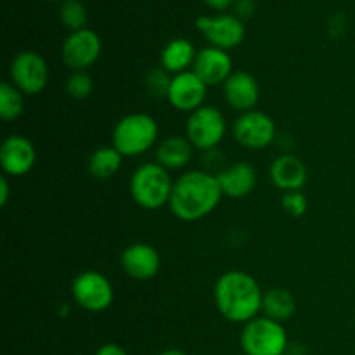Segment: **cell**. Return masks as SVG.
Listing matches in <instances>:
<instances>
[{
	"label": "cell",
	"instance_id": "603a6c76",
	"mask_svg": "<svg viewBox=\"0 0 355 355\" xmlns=\"http://www.w3.org/2000/svg\"><path fill=\"white\" fill-rule=\"evenodd\" d=\"M24 94L14 83L3 82L0 85V118L3 121H12L23 113Z\"/></svg>",
	"mask_w": 355,
	"mask_h": 355
},
{
	"label": "cell",
	"instance_id": "52a82bcc",
	"mask_svg": "<svg viewBox=\"0 0 355 355\" xmlns=\"http://www.w3.org/2000/svg\"><path fill=\"white\" fill-rule=\"evenodd\" d=\"M71 293L76 304L89 312L106 311L114 298L111 281L97 270H85L78 274L73 281Z\"/></svg>",
	"mask_w": 355,
	"mask_h": 355
},
{
	"label": "cell",
	"instance_id": "7c38bea8",
	"mask_svg": "<svg viewBox=\"0 0 355 355\" xmlns=\"http://www.w3.org/2000/svg\"><path fill=\"white\" fill-rule=\"evenodd\" d=\"M37 162V153L31 141L24 135H9L0 148V165L7 175H26Z\"/></svg>",
	"mask_w": 355,
	"mask_h": 355
},
{
	"label": "cell",
	"instance_id": "2e32d148",
	"mask_svg": "<svg viewBox=\"0 0 355 355\" xmlns=\"http://www.w3.org/2000/svg\"><path fill=\"white\" fill-rule=\"evenodd\" d=\"M224 96L229 106L236 111H252L260 97L259 82L253 75L246 71H236L225 80Z\"/></svg>",
	"mask_w": 355,
	"mask_h": 355
},
{
	"label": "cell",
	"instance_id": "8992f818",
	"mask_svg": "<svg viewBox=\"0 0 355 355\" xmlns=\"http://www.w3.org/2000/svg\"><path fill=\"white\" fill-rule=\"evenodd\" d=\"M186 132L193 148L214 151L225 135L224 114L215 106H201L200 110L191 113Z\"/></svg>",
	"mask_w": 355,
	"mask_h": 355
},
{
	"label": "cell",
	"instance_id": "83f0119b",
	"mask_svg": "<svg viewBox=\"0 0 355 355\" xmlns=\"http://www.w3.org/2000/svg\"><path fill=\"white\" fill-rule=\"evenodd\" d=\"M96 355H128L123 347L116 345V343H104L103 347L97 349Z\"/></svg>",
	"mask_w": 355,
	"mask_h": 355
},
{
	"label": "cell",
	"instance_id": "44dd1931",
	"mask_svg": "<svg viewBox=\"0 0 355 355\" xmlns=\"http://www.w3.org/2000/svg\"><path fill=\"white\" fill-rule=\"evenodd\" d=\"M262 311L266 318L283 322L295 314V297L284 288H270L263 293Z\"/></svg>",
	"mask_w": 355,
	"mask_h": 355
},
{
	"label": "cell",
	"instance_id": "ba28073f",
	"mask_svg": "<svg viewBox=\"0 0 355 355\" xmlns=\"http://www.w3.org/2000/svg\"><path fill=\"white\" fill-rule=\"evenodd\" d=\"M10 78L24 96H37L47 87V62L37 52H19L10 64Z\"/></svg>",
	"mask_w": 355,
	"mask_h": 355
},
{
	"label": "cell",
	"instance_id": "7402d4cb",
	"mask_svg": "<svg viewBox=\"0 0 355 355\" xmlns=\"http://www.w3.org/2000/svg\"><path fill=\"white\" fill-rule=\"evenodd\" d=\"M121 162H123V156L114 146H103L90 156L89 172L97 180L111 179L120 170Z\"/></svg>",
	"mask_w": 355,
	"mask_h": 355
},
{
	"label": "cell",
	"instance_id": "ffe728a7",
	"mask_svg": "<svg viewBox=\"0 0 355 355\" xmlns=\"http://www.w3.org/2000/svg\"><path fill=\"white\" fill-rule=\"evenodd\" d=\"M196 51L194 45L186 38H175L170 42L162 52V68L168 73H179L187 71L191 64L196 61Z\"/></svg>",
	"mask_w": 355,
	"mask_h": 355
},
{
	"label": "cell",
	"instance_id": "1f68e13d",
	"mask_svg": "<svg viewBox=\"0 0 355 355\" xmlns=\"http://www.w3.org/2000/svg\"><path fill=\"white\" fill-rule=\"evenodd\" d=\"M159 355H187V354L182 352V350L172 349V350H165V352H162Z\"/></svg>",
	"mask_w": 355,
	"mask_h": 355
},
{
	"label": "cell",
	"instance_id": "5bb4252c",
	"mask_svg": "<svg viewBox=\"0 0 355 355\" xmlns=\"http://www.w3.org/2000/svg\"><path fill=\"white\" fill-rule=\"evenodd\" d=\"M193 71L207 83L208 87L224 85L225 80L232 75L231 55L218 47H207L198 52Z\"/></svg>",
	"mask_w": 355,
	"mask_h": 355
},
{
	"label": "cell",
	"instance_id": "f1b7e54d",
	"mask_svg": "<svg viewBox=\"0 0 355 355\" xmlns=\"http://www.w3.org/2000/svg\"><path fill=\"white\" fill-rule=\"evenodd\" d=\"M7 200H9V182H7V177L0 179V205L6 207Z\"/></svg>",
	"mask_w": 355,
	"mask_h": 355
},
{
	"label": "cell",
	"instance_id": "277c9868",
	"mask_svg": "<svg viewBox=\"0 0 355 355\" xmlns=\"http://www.w3.org/2000/svg\"><path fill=\"white\" fill-rule=\"evenodd\" d=\"M159 128L153 116L132 113L121 118L113 130V146L125 158H134L148 153L158 139Z\"/></svg>",
	"mask_w": 355,
	"mask_h": 355
},
{
	"label": "cell",
	"instance_id": "ac0fdd59",
	"mask_svg": "<svg viewBox=\"0 0 355 355\" xmlns=\"http://www.w3.org/2000/svg\"><path fill=\"white\" fill-rule=\"evenodd\" d=\"M270 180L284 193L300 191L307 182V166L293 155H283L274 159L270 166Z\"/></svg>",
	"mask_w": 355,
	"mask_h": 355
},
{
	"label": "cell",
	"instance_id": "30bf717a",
	"mask_svg": "<svg viewBox=\"0 0 355 355\" xmlns=\"http://www.w3.org/2000/svg\"><path fill=\"white\" fill-rule=\"evenodd\" d=\"M101 40L92 30L73 31L62 45V59L73 71H85L99 59Z\"/></svg>",
	"mask_w": 355,
	"mask_h": 355
},
{
	"label": "cell",
	"instance_id": "e0dca14e",
	"mask_svg": "<svg viewBox=\"0 0 355 355\" xmlns=\"http://www.w3.org/2000/svg\"><path fill=\"white\" fill-rule=\"evenodd\" d=\"M222 194L232 200L246 198L257 186V172L252 163L238 162L217 173Z\"/></svg>",
	"mask_w": 355,
	"mask_h": 355
},
{
	"label": "cell",
	"instance_id": "3957f363",
	"mask_svg": "<svg viewBox=\"0 0 355 355\" xmlns=\"http://www.w3.org/2000/svg\"><path fill=\"white\" fill-rule=\"evenodd\" d=\"M173 182L168 170L158 162L141 165L130 179L132 198L144 210H159L170 203Z\"/></svg>",
	"mask_w": 355,
	"mask_h": 355
},
{
	"label": "cell",
	"instance_id": "4dcf8cb0",
	"mask_svg": "<svg viewBox=\"0 0 355 355\" xmlns=\"http://www.w3.org/2000/svg\"><path fill=\"white\" fill-rule=\"evenodd\" d=\"M207 3H210L211 7H215V9H225V7H229L232 3V0H205Z\"/></svg>",
	"mask_w": 355,
	"mask_h": 355
},
{
	"label": "cell",
	"instance_id": "4316f807",
	"mask_svg": "<svg viewBox=\"0 0 355 355\" xmlns=\"http://www.w3.org/2000/svg\"><path fill=\"white\" fill-rule=\"evenodd\" d=\"M283 208L291 217H302L307 211V198L300 191L286 193L283 196Z\"/></svg>",
	"mask_w": 355,
	"mask_h": 355
},
{
	"label": "cell",
	"instance_id": "4fadbf2b",
	"mask_svg": "<svg viewBox=\"0 0 355 355\" xmlns=\"http://www.w3.org/2000/svg\"><path fill=\"white\" fill-rule=\"evenodd\" d=\"M196 26L214 44V47L222 49V51L236 47L245 38V26L236 16H201L196 19Z\"/></svg>",
	"mask_w": 355,
	"mask_h": 355
},
{
	"label": "cell",
	"instance_id": "d4e9b609",
	"mask_svg": "<svg viewBox=\"0 0 355 355\" xmlns=\"http://www.w3.org/2000/svg\"><path fill=\"white\" fill-rule=\"evenodd\" d=\"M61 19L71 30L78 31L82 30L83 24L87 21L85 7L78 2V0H66L61 6Z\"/></svg>",
	"mask_w": 355,
	"mask_h": 355
},
{
	"label": "cell",
	"instance_id": "8fae6325",
	"mask_svg": "<svg viewBox=\"0 0 355 355\" xmlns=\"http://www.w3.org/2000/svg\"><path fill=\"white\" fill-rule=\"evenodd\" d=\"M208 85L196 75L194 71L179 73L172 78L168 87L166 99L170 101L175 110L193 113L205 106V97H207Z\"/></svg>",
	"mask_w": 355,
	"mask_h": 355
},
{
	"label": "cell",
	"instance_id": "9c48e42d",
	"mask_svg": "<svg viewBox=\"0 0 355 355\" xmlns=\"http://www.w3.org/2000/svg\"><path fill=\"white\" fill-rule=\"evenodd\" d=\"M234 137L243 148L263 149L276 139V123L262 111H246L234 121Z\"/></svg>",
	"mask_w": 355,
	"mask_h": 355
},
{
	"label": "cell",
	"instance_id": "d6986e66",
	"mask_svg": "<svg viewBox=\"0 0 355 355\" xmlns=\"http://www.w3.org/2000/svg\"><path fill=\"white\" fill-rule=\"evenodd\" d=\"M191 156H193V144L189 139L179 137V135L165 139L156 151V159L166 170L184 168L191 162Z\"/></svg>",
	"mask_w": 355,
	"mask_h": 355
},
{
	"label": "cell",
	"instance_id": "7a4b0ae2",
	"mask_svg": "<svg viewBox=\"0 0 355 355\" xmlns=\"http://www.w3.org/2000/svg\"><path fill=\"white\" fill-rule=\"evenodd\" d=\"M215 304L222 318L231 322H250L262 311L263 291L252 274L229 270L215 284Z\"/></svg>",
	"mask_w": 355,
	"mask_h": 355
},
{
	"label": "cell",
	"instance_id": "5b68a950",
	"mask_svg": "<svg viewBox=\"0 0 355 355\" xmlns=\"http://www.w3.org/2000/svg\"><path fill=\"white\" fill-rule=\"evenodd\" d=\"M286 347V331L274 319L255 318L243 328L241 349L246 355H284Z\"/></svg>",
	"mask_w": 355,
	"mask_h": 355
},
{
	"label": "cell",
	"instance_id": "cb8c5ba5",
	"mask_svg": "<svg viewBox=\"0 0 355 355\" xmlns=\"http://www.w3.org/2000/svg\"><path fill=\"white\" fill-rule=\"evenodd\" d=\"M94 82L85 71H73L66 80V92L73 97V99H87L92 94Z\"/></svg>",
	"mask_w": 355,
	"mask_h": 355
},
{
	"label": "cell",
	"instance_id": "484cf974",
	"mask_svg": "<svg viewBox=\"0 0 355 355\" xmlns=\"http://www.w3.org/2000/svg\"><path fill=\"white\" fill-rule=\"evenodd\" d=\"M166 73L168 71H165L163 68L149 73L148 78H146V87H148L149 94H153L155 97H166L170 82H172V78H168Z\"/></svg>",
	"mask_w": 355,
	"mask_h": 355
},
{
	"label": "cell",
	"instance_id": "f546056e",
	"mask_svg": "<svg viewBox=\"0 0 355 355\" xmlns=\"http://www.w3.org/2000/svg\"><path fill=\"white\" fill-rule=\"evenodd\" d=\"M253 10L252 0H239L238 2V12L243 14V16H250Z\"/></svg>",
	"mask_w": 355,
	"mask_h": 355
},
{
	"label": "cell",
	"instance_id": "9a60e30c",
	"mask_svg": "<svg viewBox=\"0 0 355 355\" xmlns=\"http://www.w3.org/2000/svg\"><path fill=\"white\" fill-rule=\"evenodd\" d=\"M121 267L132 279H153L159 270V255L148 243H134L121 253Z\"/></svg>",
	"mask_w": 355,
	"mask_h": 355
},
{
	"label": "cell",
	"instance_id": "6da1fadb",
	"mask_svg": "<svg viewBox=\"0 0 355 355\" xmlns=\"http://www.w3.org/2000/svg\"><path fill=\"white\" fill-rule=\"evenodd\" d=\"M217 175L205 170H191L173 182L170 210L184 222H196L210 215L222 200Z\"/></svg>",
	"mask_w": 355,
	"mask_h": 355
}]
</instances>
